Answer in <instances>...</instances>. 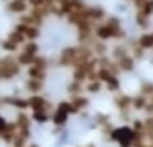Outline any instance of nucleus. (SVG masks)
<instances>
[{
	"mask_svg": "<svg viewBox=\"0 0 153 147\" xmlns=\"http://www.w3.org/2000/svg\"><path fill=\"white\" fill-rule=\"evenodd\" d=\"M136 134L132 126H114L111 132L107 134V140L116 143L118 147H134L136 143Z\"/></svg>",
	"mask_w": 153,
	"mask_h": 147,
	"instance_id": "1",
	"label": "nucleus"
},
{
	"mask_svg": "<svg viewBox=\"0 0 153 147\" xmlns=\"http://www.w3.org/2000/svg\"><path fill=\"white\" fill-rule=\"evenodd\" d=\"M72 112H70V101H58L54 105V109H52L51 112V124L54 126V128H66L68 120H70Z\"/></svg>",
	"mask_w": 153,
	"mask_h": 147,
	"instance_id": "2",
	"label": "nucleus"
},
{
	"mask_svg": "<svg viewBox=\"0 0 153 147\" xmlns=\"http://www.w3.org/2000/svg\"><path fill=\"white\" fill-rule=\"evenodd\" d=\"M68 101H70V112L76 114V116H78V114H82L83 110H87V106H89V103H91V101H89V95H87V93L72 95Z\"/></svg>",
	"mask_w": 153,
	"mask_h": 147,
	"instance_id": "3",
	"label": "nucleus"
},
{
	"mask_svg": "<svg viewBox=\"0 0 153 147\" xmlns=\"http://www.w3.org/2000/svg\"><path fill=\"white\" fill-rule=\"evenodd\" d=\"M136 43H138V45L142 47L146 52L153 50V29H146V31H142V33L136 37Z\"/></svg>",
	"mask_w": 153,
	"mask_h": 147,
	"instance_id": "4",
	"label": "nucleus"
},
{
	"mask_svg": "<svg viewBox=\"0 0 153 147\" xmlns=\"http://www.w3.org/2000/svg\"><path fill=\"white\" fill-rule=\"evenodd\" d=\"M25 93L27 95H33V93H43V89H45V81H41V79H31L27 78L25 79Z\"/></svg>",
	"mask_w": 153,
	"mask_h": 147,
	"instance_id": "5",
	"label": "nucleus"
},
{
	"mask_svg": "<svg viewBox=\"0 0 153 147\" xmlns=\"http://www.w3.org/2000/svg\"><path fill=\"white\" fill-rule=\"evenodd\" d=\"M31 114V120H33V124H39V126H45L51 122V112H47V110H33Z\"/></svg>",
	"mask_w": 153,
	"mask_h": 147,
	"instance_id": "6",
	"label": "nucleus"
},
{
	"mask_svg": "<svg viewBox=\"0 0 153 147\" xmlns=\"http://www.w3.org/2000/svg\"><path fill=\"white\" fill-rule=\"evenodd\" d=\"M8 122H10V120H8V118H6V116H4V114H2V112H0V134H2V132H4V130H6V128H8Z\"/></svg>",
	"mask_w": 153,
	"mask_h": 147,
	"instance_id": "7",
	"label": "nucleus"
},
{
	"mask_svg": "<svg viewBox=\"0 0 153 147\" xmlns=\"http://www.w3.org/2000/svg\"><path fill=\"white\" fill-rule=\"evenodd\" d=\"M27 147H41V145H37V143H31V141H29V143H27Z\"/></svg>",
	"mask_w": 153,
	"mask_h": 147,
	"instance_id": "8",
	"label": "nucleus"
},
{
	"mask_svg": "<svg viewBox=\"0 0 153 147\" xmlns=\"http://www.w3.org/2000/svg\"><path fill=\"white\" fill-rule=\"evenodd\" d=\"M79 147H82V145H79ZM83 147H85V145H83Z\"/></svg>",
	"mask_w": 153,
	"mask_h": 147,
	"instance_id": "9",
	"label": "nucleus"
}]
</instances>
